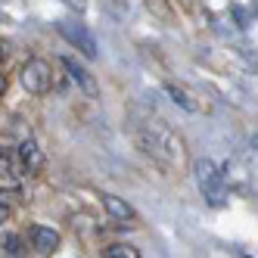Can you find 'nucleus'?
<instances>
[{"instance_id": "obj_1", "label": "nucleus", "mask_w": 258, "mask_h": 258, "mask_svg": "<svg viewBox=\"0 0 258 258\" xmlns=\"http://www.w3.org/2000/svg\"><path fill=\"white\" fill-rule=\"evenodd\" d=\"M193 171H196V183H199L202 199H206L212 209H224L227 206V187H224V174H221V168L212 159H199L193 165Z\"/></svg>"}, {"instance_id": "obj_2", "label": "nucleus", "mask_w": 258, "mask_h": 258, "mask_svg": "<svg viewBox=\"0 0 258 258\" xmlns=\"http://www.w3.org/2000/svg\"><path fill=\"white\" fill-rule=\"evenodd\" d=\"M22 87L28 90V94L34 97H44L50 94V87H53V69L47 59H28L22 66Z\"/></svg>"}, {"instance_id": "obj_3", "label": "nucleus", "mask_w": 258, "mask_h": 258, "mask_svg": "<svg viewBox=\"0 0 258 258\" xmlns=\"http://www.w3.org/2000/svg\"><path fill=\"white\" fill-rule=\"evenodd\" d=\"M56 28H59V34H62V38H66L72 47H78V50L84 53L87 59H97V53H100V50H97V38L90 34L87 25H78V22H59Z\"/></svg>"}, {"instance_id": "obj_4", "label": "nucleus", "mask_w": 258, "mask_h": 258, "mask_svg": "<svg viewBox=\"0 0 258 258\" xmlns=\"http://www.w3.org/2000/svg\"><path fill=\"white\" fill-rule=\"evenodd\" d=\"M62 69L69 72V78L75 81L87 97H97V81H94V75L84 69V66H78V59H72V56H62Z\"/></svg>"}, {"instance_id": "obj_5", "label": "nucleus", "mask_w": 258, "mask_h": 258, "mask_svg": "<svg viewBox=\"0 0 258 258\" xmlns=\"http://www.w3.org/2000/svg\"><path fill=\"white\" fill-rule=\"evenodd\" d=\"M28 239H31V246L38 249L41 255H50V252L59 249V233L53 230V227H44V224H34L28 230Z\"/></svg>"}, {"instance_id": "obj_6", "label": "nucleus", "mask_w": 258, "mask_h": 258, "mask_svg": "<svg viewBox=\"0 0 258 258\" xmlns=\"http://www.w3.org/2000/svg\"><path fill=\"white\" fill-rule=\"evenodd\" d=\"M19 162H22V171L25 174H38L44 168V153L38 150L34 140H22L19 143Z\"/></svg>"}, {"instance_id": "obj_7", "label": "nucleus", "mask_w": 258, "mask_h": 258, "mask_svg": "<svg viewBox=\"0 0 258 258\" xmlns=\"http://www.w3.org/2000/svg\"><path fill=\"white\" fill-rule=\"evenodd\" d=\"M103 209L109 212L112 221H134V209L124 199H118L115 193H103Z\"/></svg>"}, {"instance_id": "obj_8", "label": "nucleus", "mask_w": 258, "mask_h": 258, "mask_svg": "<svg viewBox=\"0 0 258 258\" xmlns=\"http://www.w3.org/2000/svg\"><path fill=\"white\" fill-rule=\"evenodd\" d=\"M165 94H168V97H171V103H174V106H180L183 112H199V103H196V100H193L183 87H177V84H171V81H168V84H165Z\"/></svg>"}, {"instance_id": "obj_9", "label": "nucleus", "mask_w": 258, "mask_h": 258, "mask_svg": "<svg viewBox=\"0 0 258 258\" xmlns=\"http://www.w3.org/2000/svg\"><path fill=\"white\" fill-rule=\"evenodd\" d=\"M0 249L7 252V258H22V255H25V246H22V236H16V233H7L4 239H0Z\"/></svg>"}, {"instance_id": "obj_10", "label": "nucleus", "mask_w": 258, "mask_h": 258, "mask_svg": "<svg viewBox=\"0 0 258 258\" xmlns=\"http://www.w3.org/2000/svg\"><path fill=\"white\" fill-rule=\"evenodd\" d=\"M103 255L106 258H140V249H134L131 243H112V246H106Z\"/></svg>"}, {"instance_id": "obj_11", "label": "nucleus", "mask_w": 258, "mask_h": 258, "mask_svg": "<svg viewBox=\"0 0 258 258\" xmlns=\"http://www.w3.org/2000/svg\"><path fill=\"white\" fill-rule=\"evenodd\" d=\"M0 180H4L7 187H16V183H19V171H16L10 156H0Z\"/></svg>"}, {"instance_id": "obj_12", "label": "nucleus", "mask_w": 258, "mask_h": 258, "mask_svg": "<svg viewBox=\"0 0 258 258\" xmlns=\"http://www.w3.org/2000/svg\"><path fill=\"white\" fill-rule=\"evenodd\" d=\"M62 4H66L69 10H75V13H84V10H87V0H62Z\"/></svg>"}, {"instance_id": "obj_13", "label": "nucleus", "mask_w": 258, "mask_h": 258, "mask_svg": "<svg viewBox=\"0 0 258 258\" xmlns=\"http://www.w3.org/2000/svg\"><path fill=\"white\" fill-rule=\"evenodd\" d=\"M10 218V206H7V193H0V224Z\"/></svg>"}, {"instance_id": "obj_14", "label": "nucleus", "mask_w": 258, "mask_h": 258, "mask_svg": "<svg viewBox=\"0 0 258 258\" xmlns=\"http://www.w3.org/2000/svg\"><path fill=\"white\" fill-rule=\"evenodd\" d=\"M4 94H7V78L0 75V97H4Z\"/></svg>"}, {"instance_id": "obj_15", "label": "nucleus", "mask_w": 258, "mask_h": 258, "mask_svg": "<svg viewBox=\"0 0 258 258\" xmlns=\"http://www.w3.org/2000/svg\"><path fill=\"white\" fill-rule=\"evenodd\" d=\"M0 59H4V47H0Z\"/></svg>"}]
</instances>
